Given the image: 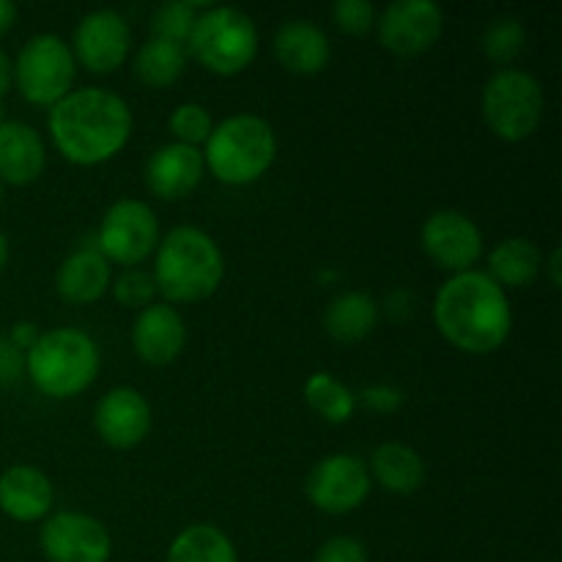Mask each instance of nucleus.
<instances>
[{
	"instance_id": "f257e3e1",
	"label": "nucleus",
	"mask_w": 562,
	"mask_h": 562,
	"mask_svg": "<svg viewBox=\"0 0 562 562\" xmlns=\"http://www.w3.org/2000/svg\"><path fill=\"white\" fill-rule=\"evenodd\" d=\"M49 135L69 162L97 165L115 157L132 135V110L104 88H77L49 110Z\"/></svg>"
},
{
	"instance_id": "f03ea898",
	"label": "nucleus",
	"mask_w": 562,
	"mask_h": 562,
	"mask_svg": "<svg viewBox=\"0 0 562 562\" xmlns=\"http://www.w3.org/2000/svg\"><path fill=\"white\" fill-rule=\"evenodd\" d=\"M437 327L456 349L488 355L508 340L514 313L503 285L486 272L467 269L445 280L434 302Z\"/></svg>"
},
{
	"instance_id": "7ed1b4c3",
	"label": "nucleus",
	"mask_w": 562,
	"mask_h": 562,
	"mask_svg": "<svg viewBox=\"0 0 562 562\" xmlns=\"http://www.w3.org/2000/svg\"><path fill=\"white\" fill-rule=\"evenodd\" d=\"M225 261L217 241L195 225H176L159 239L154 285L170 302H201L217 291Z\"/></svg>"
},
{
	"instance_id": "20e7f679",
	"label": "nucleus",
	"mask_w": 562,
	"mask_h": 562,
	"mask_svg": "<svg viewBox=\"0 0 562 562\" xmlns=\"http://www.w3.org/2000/svg\"><path fill=\"white\" fill-rule=\"evenodd\" d=\"M99 346L88 333L58 327L38 335L25 351V371L31 382L53 398H71L91 387L99 373Z\"/></svg>"
},
{
	"instance_id": "39448f33",
	"label": "nucleus",
	"mask_w": 562,
	"mask_h": 562,
	"mask_svg": "<svg viewBox=\"0 0 562 562\" xmlns=\"http://www.w3.org/2000/svg\"><path fill=\"white\" fill-rule=\"evenodd\" d=\"M278 137L261 115L239 113L220 121L206 137L203 162L225 184H250L261 179L274 162Z\"/></svg>"
},
{
	"instance_id": "423d86ee",
	"label": "nucleus",
	"mask_w": 562,
	"mask_h": 562,
	"mask_svg": "<svg viewBox=\"0 0 562 562\" xmlns=\"http://www.w3.org/2000/svg\"><path fill=\"white\" fill-rule=\"evenodd\" d=\"M190 53L198 64L217 75H236L252 64L258 53V31L250 14L234 5H214L198 14L192 25Z\"/></svg>"
},
{
	"instance_id": "0eeeda50",
	"label": "nucleus",
	"mask_w": 562,
	"mask_h": 562,
	"mask_svg": "<svg viewBox=\"0 0 562 562\" xmlns=\"http://www.w3.org/2000/svg\"><path fill=\"white\" fill-rule=\"evenodd\" d=\"M483 115L503 140H525L543 119V88L536 75L505 66L483 86Z\"/></svg>"
},
{
	"instance_id": "6e6552de",
	"label": "nucleus",
	"mask_w": 562,
	"mask_h": 562,
	"mask_svg": "<svg viewBox=\"0 0 562 562\" xmlns=\"http://www.w3.org/2000/svg\"><path fill=\"white\" fill-rule=\"evenodd\" d=\"M77 60L69 44L55 33H38L22 44L14 60V80L33 104H55L75 82Z\"/></svg>"
},
{
	"instance_id": "1a4fd4ad",
	"label": "nucleus",
	"mask_w": 562,
	"mask_h": 562,
	"mask_svg": "<svg viewBox=\"0 0 562 562\" xmlns=\"http://www.w3.org/2000/svg\"><path fill=\"white\" fill-rule=\"evenodd\" d=\"M159 245V220L146 201L121 198L99 228V252L110 261L140 263Z\"/></svg>"
},
{
	"instance_id": "9d476101",
	"label": "nucleus",
	"mask_w": 562,
	"mask_h": 562,
	"mask_svg": "<svg viewBox=\"0 0 562 562\" xmlns=\"http://www.w3.org/2000/svg\"><path fill=\"white\" fill-rule=\"evenodd\" d=\"M305 492L324 514H349L366 503L371 475L366 461L351 453H333L316 461L305 481Z\"/></svg>"
},
{
	"instance_id": "9b49d317",
	"label": "nucleus",
	"mask_w": 562,
	"mask_h": 562,
	"mask_svg": "<svg viewBox=\"0 0 562 562\" xmlns=\"http://www.w3.org/2000/svg\"><path fill=\"white\" fill-rule=\"evenodd\" d=\"M38 543L49 562H108L113 552V541L102 521L75 510L49 516L38 532Z\"/></svg>"
},
{
	"instance_id": "f8f14e48",
	"label": "nucleus",
	"mask_w": 562,
	"mask_h": 562,
	"mask_svg": "<svg viewBox=\"0 0 562 562\" xmlns=\"http://www.w3.org/2000/svg\"><path fill=\"white\" fill-rule=\"evenodd\" d=\"M445 16L434 0H393L376 16L379 42L395 55L426 53L442 36Z\"/></svg>"
},
{
	"instance_id": "ddd939ff",
	"label": "nucleus",
	"mask_w": 562,
	"mask_h": 562,
	"mask_svg": "<svg viewBox=\"0 0 562 562\" xmlns=\"http://www.w3.org/2000/svg\"><path fill=\"white\" fill-rule=\"evenodd\" d=\"M423 250L431 261H437L442 269L450 272H467L483 252V234L467 214L456 209H442L434 212L423 223L420 231Z\"/></svg>"
},
{
	"instance_id": "4468645a",
	"label": "nucleus",
	"mask_w": 562,
	"mask_h": 562,
	"mask_svg": "<svg viewBox=\"0 0 562 562\" xmlns=\"http://www.w3.org/2000/svg\"><path fill=\"white\" fill-rule=\"evenodd\" d=\"M75 60L91 71H113L124 64L132 44L130 22L115 9H97L75 27Z\"/></svg>"
},
{
	"instance_id": "2eb2a0df",
	"label": "nucleus",
	"mask_w": 562,
	"mask_h": 562,
	"mask_svg": "<svg viewBox=\"0 0 562 562\" xmlns=\"http://www.w3.org/2000/svg\"><path fill=\"white\" fill-rule=\"evenodd\" d=\"M93 428L110 448H135L151 431V406L135 387H113L93 409Z\"/></svg>"
},
{
	"instance_id": "dca6fc26",
	"label": "nucleus",
	"mask_w": 562,
	"mask_h": 562,
	"mask_svg": "<svg viewBox=\"0 0 562 562\" xmlns=\"http://www.w3.org/2000/svg\"><path fill=\"white\" fill-rule=\"evenodd\" d=\"M187 324L168 302H154L137 313L132 324V346L137 357L151 366H168L184 351Z\"/></svg>"
},
{
	"instance_id": "f3484780",
	"label": "nucleus",
	"mask_w": 562,
	"mask_h": 562,
	"mask_svg": "<svg viewBox=\"0 0 562 562\" xmlns=\"http://www.w3.org/2000/svg\"><path fill=\"white\" fill-rule=\"evenodd\" d=\"M203 154L198 146L187 143H165L148 157L146 162V181L154 195L165 201H179L187 192L195 190L203 179Z\"/></svg>"
},
{
	"instance_id": "a211bd4d",
	"label": "nucleus",
	"mask_w": 562,
	"mask_h": 562,
	"mask_svg": "<svg viewBox=\"0 0 562 562\" xmlns=\"http://www.w3.org/2000/svg\"><path fill=\"white\" fill-rule=\"evenodd\" d=\"M47 148L25 121H0V184H31L42 176Z\"/></svg>"
},
{
	"instance_id": "6ab92c4d",
	"label": "nucleus",
	"mask_w": 562,
	"mask_h": 562,
	"mask_svg": "<svg viewBox=\"0 0 562 562\" xmlns=\"http://www.w3.org/2000/svg\"><path fill=\"white\" fill-rule=\"evenodd\" d=\"M53 497V483L36 467L16 464L0 475V510L14 521H36L47 516Z\"/></svg>"
},
{
	"instance_id": "aec40b11",
	"label": "nucleus",
	"mask_w": 562,
	"mask_h": 562,
	"mask_svg": "<svg viewBox=\"0 0 562 562\" xmlns=\"http://www.w3.org/2000/svg\"><path fill=\"white\" fill-rule=\"evenodd\" d=\"M274 55L296 75H316L329 64V38L313 20H285L274 33Z\"/></svg>"
},
{
	"instance_id": "412c9836",
	"label": "nucleus",
	"mask_w": 562,
	"mask_h": 562,
	"mask_svg": "<svg viewBox=\"0 0 562 562\" xmlns=\"http://www.w3.org/2000/svg\"><path fill=\"white\" fill-rule=\"evenodd\" d=\"M110 285V263L93 247L75 250L55 272V289L66 302L86 305L97 302Z\"/></svg>"
},
{
	"instance_id": "4be33fe9",
	"label": "nucleus",
	"mask_w": 562,
	"mask_h": 562,
	"mask_svg": "<svg viewBox=\"0 0 562 562\" xmlns=\"http://www.w3.org/2000/svg\"><path fill=\"white\" fill-rule=\"evenodd\" d=\"M379 486L393 494H415L426 481V464L420 453L404 442H384L373 450L371 472Z\"/></svg>"
},
{
	"instance_id": "5701e85b",
	"label": "nucleus",
	"mask_w": 562,
	"mask_h": 562,
	"mask_svg": "<svg viewBox=\"0 0 562 562\" xmlns=\"http://www.w3.org/2000/svg\"><path fill=\"white\" fill-rule=\"evenodd\" d=\"M379 324V305L362 291H344L324 311V329L340 344L368 338Z\"/></svg>"
},
{
	"instance_id": "b1692460",
	"label": "nucleus",
	"mask_w": 562,
	"mask_h": 562,
	"mask_svg": "<svg viewBox=\"0 0 562 562\" xmlns=\"http://www.w3.org/2000/svg\"><path fill=\"white\" fill-rule=\"evenodd\" d=\"M541 250L536 241L525 239V236H510L503 239L492 252H488V278L497 285H510V289H521L530 285L541 272Z\"/></svg>"
},
{
	"instance_id": "393cba45",
	"label": "nucleus",
	"mask_w": 562,
	"mask_h": 562,
	"mask_svg": "<svg viewBox=\"0 0 562 562\" xmlns=\"http://www.w3.org/2000/svg\"><path fill=\"white\" fill-rule=\"evenodd\" d=\"M168 562H239L231 538L220 527L192 525L173 538Z\"/></svg>"
},
{
	"instance_id": "a878e982",
	"label": "nucleus",
	"mask_w": 562,
	"mask_h": 562,
	"mask_svg": "<svg viewBox=\"0 0 562 562\" xmlns=\"http://www.w3.org/2000/svg\"><path fill=\"white\" fill-rule=\"evenodd\" d=\"M187 66L184 44L151 36L135 55V77L143 86L165 88L181 77Z\"/></svg>"
},
{
	"instance_id": "bb28decb",
	"label": "nucleus",
	"mask_w": 562,
	"mask_h": 562,
	"mask_svg": "<svg viewBox=\"0 0 562 562\" xmlns=\"http://www.w3.org/2000/svg\"><path fill=\"white\" fill-rule=\"evenodd\" d=\"M305 398L313 412L329 423H346L355 415V395L329 373H313L305 382Z\"/></svg>"
},
{
	"instance_id": "cd10ccee",
	"label": "nucleus",
	"mask_w": 562,
	"mask_h": 562,
	"mask_svg": "<svg viewBox=\"0 0 562 562\" xmlns=\"http://www.w3.org/2000/svg\"><path fill=\"white\" fill-rule=\"evenodd\" d=\"M527 33L519 16H497L483 33V49L494 64H510L525 49Z\"/></svg>"
},
{
	"instance_id": "c85d7f7f",
	"label": "nucleus",
	"mask_w": 562,
	"mask_h": 562,
	"mask_svg": "<svg viewBox=\"0 0 562 562\" xmlns=\"http://www.w3.org/2000/svg\"><path fill=\"white\" fill-rule=\"evenodd\" d=\"M195 20V3H190V0H168V3H159L157 11L151 14V31L154 36L165 38V42L184 44L190 38Z\"/></svg>"
},
{
	"instance_id": "c756f323",
	"label": "nucleus",
	"mask_w": 562,
	"mask_h": 562,
	"mask_svg": "<svg viewBox=\"0 0 562 562\" xmlns=\"http://www.w3.org/2000/svg\"><path fill=\"white\" fill-rule=\"evenodd\" d=\"M212 130V113L198 102H184L170 113V132L179 137V143H187V146L206 143Z\"/></svg>"
},
{
	"instance_id": "7c9ffc66",
	"label": "nucleus",
	"mask_w": 562,
	"mask_h": 562,
	"mask_svg": "<svg viewBox=\"0 0 562 562\" xmlns=\"http://www.w3.org/2000/svg\"><path fill=\"white\" fill-rule=\"evenodd\" d=\"M115 300L124 307H146L151 302V296L157 294V285H154V278L148 272H140V269H130V272H121L113 283Z\"/></svg>"
},
{
	"instance_id": "2f4dec72",
	"label": "nucleus",
	"mask_w": 562,
	"mask_h": 562,
	"mask_svg": "<svg viewBox=\"0 0 562 562\" xmlns=\"http://www.w3.org/2000/svg\"><path fill=\"white\" fill-rule=\"evenodd\" d=\"M333 20L340 31L366 33L376 25V9L368 0H335Z\"/></svg>"
},
{
	"instance_id": "473e14b6",
	"label": "nucleus",
	"mask_w": 562,
	"mask_h": 562,
	"mask_svg": "<svg viewBox=\"0 0 562 562\" xmlns=\"http://www.w3.org/2000/svg\"><path fill=\"white\" fill-rule=\"evenodd\" d=\"M313 562H368V552L357 538L335 536L322 543Z\"/></svg>"
},
{
	"instance_id": "72a5a7b5",
	"label": "nucleus",
	"mask_w": 562,
	"mask_h": 562,
	"mask_svg": "<svg viewBox=\"0 0 562 562\" xmlns=\"http://www.w3.org/2000/svg\"><path fill=\"white\" fill-rule=\"evenodd\" d=\"M22 371H25V351L16 349L9 335H0V387L20 382Z\"/></svg>"
},
{
	"instance_id": "f704fd0d",
	"label": "nucleus",
	"mask_w": 562,
	"mask_h": 562,
	"mask_svg": "<svg viewBox=\"0 0 562 562\" xmlns=\"http://www.w3.org/2000/svg\"><path fill=\"white\" fill-rule=\"evenodd\" d=\"M362 401L373 412H395L404 404V393L398 387H390V384H373V387L362 390Z\"/></svg>"
},
{
	"instance_id": "c9c22d12",
	"label": "nucleus",
	"mask_w": 562,
	"mask_h": 562,
	"mask_svg": "<svg viewBox=\"0 0 562 562\" xmlns=\"http://www.w3.org/2000/svg\"><path fill=\"white\" fill-rule=\"evenodd\" d=\"M38 335H42V333H38L36 324L20 322V324H14V329H11L9 340H11V344H14L20 351H27L33 344H36Z\"/></svg>"
},
{
	"instance_id": "e433bc0d",
	"label": "nucleus",
	"mask_w": 562,
	"mask_h": 562,
	"mask_svg": "<svg viewBox=\"0 0 562 562\" xmlns=\"http://www.w3.org/2000/svg\"><path fill=\"white\" fill-rule=\"evenodd\" d=\"M11 82H14V64H11L9 53L0 47V97H5V93H9Z\"/></svg>"
},
{
	"instance_id": "4c0bfd02",
	"label": "nucleus",
	"mask_w": 562,
	"mask_h": 562,
	"mask_svg": "<svg viewBox=\"0 0 562 562\" xmlns=\"http://www.w3.org/2000/svg\"><path fill=\"white\" fill-rule=\"evenodd\" d=\"M16 20V5L11 0H0V33L9 31Z\"/></svg>"
},
{
	"instance_id": "58836bf2",
	"label": "nucleus",
	"mask_w": 562,
	"mask_h": 562,
	"mask_svg": "<svg viewBox=\"0 0 562 562\" xmlns=\"http://www.w3.org/2000/svg\"><path fill=\"white\" fill-rule=\"evenodd\" d=\"M549 272H552V283L554 285H560V250L558 247H554L552 250V256H549Z\"/></svg>"
},
{
	"instance_id": "ea45409f",
	"label": "nucleus",
	"mask_w": 562,
	"mask_h": 562,
	"mask_svg": "<svg viewBox=\"0 0 562 562\" xmlns=\"http://www.w3.org/2000/svg\"><path fill=\"white\" fill-rule=\"evenodd\" d=\"M5 261H9V239H5V234L0 231V272H3Z\"/></svg>"
},
{
	"instance_id": "a19ab883",
	"label": "nucleus",
	"mask_w": 562,
	"mask_h": 562,
	"mask_svg": "<svg viewBox=\"0 0 562 562\" xmlns=\"http://www.w3.org/2000/svg\"><path fill=\"white\" fill-rule=\"evenodd\" d=\"M3 198H5L3 195V184H0V206H3Z\"/></svg>"
},
{
	"instance_id": "79ce46f5",
	"label": "nucleus",
	"mask_w": 562,
	"mask_h": 562,
	"mask_svg": "<svg viewBox=\"0 0 562 562\" xmlns=\"http://www.w3.org/2000/svg\"><path fill=\"white\" fill-rule=\"evenodd\" d=\"M0 121H3V119H0Z\"/></svg>"
}]
</instances>
